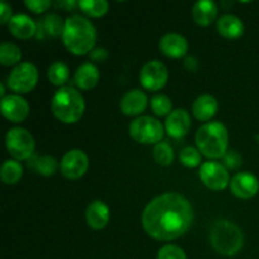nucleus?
Returning <instances> with one entry per match:
<instances>
[{"mask_svg":"<svg viewBox=\"0 0 259 259\" xmlns=\"http://www.w3.org/2000/svg\"><path fill=\"white\" fill-rule=\"evenodd\" d=\"M62 40L65 47L73 55H86L91 52L95 46V27L85 17L72 15L65 20Z\"/></svg>","mask_w":259,"mask_h":259,"instance_id":"obj_2","label":"nucleus"},{"mask_svg":"<svg viewBox=\"0 0 259 259\" xmlns=\"http://www.w3.org/2000/svg\"><path fill=\"white\" fill-rule=\"evenodd\" d=\"M58 8H62L65 10H71L75 9L76 7H78V2H75V0H67V2H58L56 3Z\"/></svg>","mask_w":259,"mask_h":259,"instance_id":"obj_37","label":"nucleus"},{"mask_svg":"<svg viewBox=\"0 0 259 259\" xmlns=\"http://www.w3.org/2000/svg\"><path fill=\"white\" fill-rule=\"evenodd\" d=\"M100 78L98 67L91 62H85L78 66L75 72V82L81 90H91L95 88Z\"/></svg>","mask_w":259,"mask_h":259,"instance_id":"obj_19","label":"nucleus"},{"mask_svg":"<svg viewBox=\"0 0 259 259\" xmlns=\"http://www.w3.org/2000/svg\"><path fill=\"white\" fill-rule=\"evenodd\" d=\"M210 244L215 252L232 257L238 254L244 245V235L238 225L229 220H218L210 229Z\"/></svg>","mask_w":259,"mask_h":259,"instance_id":"obj_4","label":"nucleus"},{"mask_svg":"<svg viewBox=\"0 0 259 259\" xmlns=\"http://www.w3.org/2000/svg\"><path fill=\"white\" fill-rule=\"evenodd\" d=\"M109 219H110V211L103 201L91 202L86 209V222L93 229L100 230L105 228Z\"/></svg>","mask_w":259,"mask_h":259,"instance_id":"obj_18","label":"nucleus"},{"mask_svg":"<svg viewBox=\"0 0 259 259\" xmlns=\"http://www.w3.org/2000/svg\"><path fill=\"white\" fill-rule=\"evenodd\" d=\"M194 222V210L186 197L167 192L152 200L142 214V225L149 237L174 240L184 235Z\"/></svg>","mask_w":259,"mask_h":259,"instance_id":"obj_1","label":"nucleus"},{"mask_svg":"<svg viewBox=\"0 0 259 259\" xmlns=\"http://www.w3.org/2000/svg\"><path fill=\"white\" fill-rule=\"evenodd\" d=\"M197 66H199V63H197L196 58L192 57V56H190V57H187L185 60V67L189 71H196Z\"/></svg>","mask_w":259,"mask_h":259,"instance_id":"obj_38","label":"nucleus"},{"mask_svg":"<svg viewBox=\"0 0 259 259\" xmlns=\"http://www.w3.org/2000/svg\"><path fill=\"white\" fill-rule=\"evenodd\" d=\"M12 18V7L4 2L0 3V23L7 24V23L10 22Z\"/></svg>","mask_w":259,"mask_h":259,"instance_id":"obj_35","label":"nucleus"},{"mask_svg":"<svg viewBox=\"0 0 259 259\" xmlns=\"http://www.w3.org/2000/svg\"><path fill=\"white\" fill-rule=\"evenodd\" d=\"M180 161L184 166L194 168L201 163V153L199 149L194 148V147H186L180 152Z\"/></svg>","mask_w":259,"mask_h":259,"instance_id":"obj_31","label":"nucleus"},{"mask_svg":"<svg viewBox=\"0 0 259 259\" xmlns=\"http://www.w3.org/2000/svg\"><path fill=\"white\" fill-rule=\"evenodd\" d=\"M2 114L12 123H22L29 115V104L20 95H8L2 99Z\"/></svg>","mask_w":259,"mask_h":259,"instance_id":"obj_12","label":"nucleus"},{"mask_svg":"<svg viewBox=\"0 0 259 259\" xmlns=\"http://www.w3.org/2000/svg\"><path fill=\"white\" fill-rule=\"evenodd\" d=\"M132 138L138 143L157 144L163 138V125L152 116H139L129 125Z\"/></svg>","mask_w":259,"mask_h":259,"instance_id":"obj_7","label":"nucleus"},{"mask_svg":"<svg viewBox=\"0 0 259 259\" xmlns=\"http://www.w3.org/2000/svg\"><path fill=\"white\" fill-rule=\"evenodd\" d=\"M196 146L207 158H222L227 154L228 131L219 121L204 124L196 132Z\"/></svg>","mask_w":259,"mask_h":259,"instance_id":"obj_5","label":"nucleus"},{"mask_svg":"<svg viewBox=\"0 0 259 259\" xmlns=\"http://www.w3.org/2000/svg\"><path fill=\"white\" fill-rule=\"evenodd\" d=\"M47 77L53 85L62 86L63 83L67 82L68 77H70V70H68L66 63L61 62V61H56L48 67Z\"/></svg>","mask_w":259,"mask_h":259,"instance_id":"obj_25","label":"nucleus"},{"mask_svg":"<svg viewBox=\"0 0 259 259\" xmlns=\"http://www.w3.org/2000/svg\"><path fill=\"white\" fill-rule=\"evenodd\" d=\"M191 128V118L184 109L174 110L166 119V131L174 138H182Z\"/></svg>","mask_w":259,"mask_h":259,"instance_id":"obj_14","label":"nucleus"},{"mask_svg":"<svg viewBox=\"0 0 259 259\" xmlns=\"http://www.w3.org/2000/svg\"><path fill=\"white\" fill-rule=\"evenodd\" d=\"M200 179L206 187L214 191H222L230 184L229 172L218 162H205L200 167Z\"/></svg>","mask_w":259,"mask_h":259,"instance_id":"obj_10","label":"nucleus"},{"mask_svg":"<svg viewBox=\"0 0 259 259\" xmlns=\"http://www.w3.org/2000/svg\"><path fill=\"white\" fill-rule=\"evenodd\" d=\"M51 109L58 120L65 124H73L82 118L85 100L80 91L70 86H63L53 95Z\"/></svg>","mask_w":259,"mask_h":259,"instance_id":"obj_3","label":"nucleus"},{"mask_svg":"<svg viewBox=\"0 0 259 259\" xmlns=\"http://www.w3.org/2000/svg\"><path fill=\"white\" fill-rule=\"evenodd\" d=\"M90 57L93 58L94 61H98V62H103L108 58V51L105 48H96V50H93L90 52Z\"/></svg>","mask_w":259,"mask_h":259,"instance_id":"obj_36","label":"nucleus"},{"mask_svg":"<svg viewBox=\"0 0 259 259\" xmlns=\"http://www.w3.org/2000/svg\"><path fill=\"white\" fill-rule=\"evenodd\" d=\"M57 161L51 156H33L29 167H32L37 174L42 176H52L57 171Z\"/></svg>","mask_w":259,"mask_h":259,"instance_id":"obj_23","label":"nucleus"},{"mask_svg":"<svg viewBox=\"0 0 259 259\" xmlns=\"http://www.w3.org/2000/svg\"><path fill=\"white\" fill-rule=\"evenodd\" d=\"M218 15V7L211 0H200L192 7V18L195 23L202 27L211 24Z\"/></svg>","mask_w":259,"mask_h":259,"instance_id":"obj_21","label":"nucleus"},{"mask_svg":"<svg viewBox=\"0 0 259 259\" xmlns=\"http://www.w3.org/2000/svg\"><path fill=\"white\" fill-rule=\"evenodd\" d=\"M38 25L43 34L50 35V37H57L62 34L63 28H65V23H62V19L57 14H48Z\"/></svg>","mask_w":259,"mask_h":259,"instance_id":"obj_27","label":"nucleus"},{"mask_svg":"<svg viewBox=\"0 0 259 259\" xmlns=\"http://www.w3.org/2000/svg\"><path fill=\"white\" fill-rule=\"evenodd\" d=\"M25 7L34 13H43L51 7L50 0H27Z\"/></svg>","mask_w":259,"mask_h":259,"instance_id":"obj_34","label":"nucleus"},{"mask_svg":"<svg viewBox=\"0 0 259 259\" xmlns=\"http://www.w3.org/2000/svg\"><path fill=\"white\" fill-rule=\"evenodd\" d=\"M230 190L239 199L248 200L254 197L259 191V181L249 172H240L230 180Z\"/></svg>","mask_w":259,"mask_h":259,"instance_id":"obj_13","label":"nucleus"},{"mask_svg":"<svg viewBox=\"0 0 259 259\" xmlns=\"http://www.w3.org/2000/svg\"><path fill=\"white\" fill-rule=\"evenodd\" d=\"M89 168V157L81 149L66 152L61 161V172L68 180H77L86 174Z\"/></svg>","mask_w":259,"mask_h":259,"instance_id":"obj_11","label":"nucleus"},{"mask_svg":"<svg viewBox=\"0 0 259 259\" xmlns=\"http://www.w3.org/2000/svg\"><path fill=\"white\" fill-rule=\"evenodd\" d=\"M218 101L209 94L200 95L192 104V114L197 120L207 121L217 114Z\"/></svg>","mask_w":259,"mask_h":259,"instance_id":"obj_20","label":"nucleus"},{"mask_svg":"<svg viewBox=\"0 0 259 259\" xmlns=\"http://www.w3.org/2000/svg\"><path fill=\"white\" fill-rule=\"evenodd\" d=\"M147 103L148 99L146 94L139 89H134L124 94L120 100V109L125 115L136 116L146 110Z\"/></svg>","mask_w":259,"mask_h":259,"instance_id":"obj_15","label":"nucleus"},{"mask_svg":"<svg viewBox=\"0 0 259 259\" xmlns=\"http://www.w3.org/2000/svg\"><path fill=\"white\" fill-rule=\"evenodd\" d=\"M38 82V70L33 63L20 62L8 76V85L18 94H27L35 88Z\"/></svg>","mask_w":259,"mask_h":259,"instance_id":"obj_8","label":"nucleus"},{"mask_svg":"<svg viewBox=\"0 0 259 259\" xmlns=\"http://www.w3.org/2000/svg\"><path fill=\"white\" fill-rule=\"evenodd\" d=\"M159 50L163 55L171 58H180L186 55L189 43L186 38L177 33H168L159 40Z\"/></svg>","mask_w":259,"mask_h":259,"instance_id":"obj_16","label":"nucleus"},{"mask_svg":"<svg viewBox=\"0 0 259 259\" xmlns=\"http://www.w3.org/2000/svg\"><path fill=\"white\" fill-rule=\"evenodd\" d=\"M223 158H224L225 166L230 169L239 168L240 164H242V156H240L237 151L227 152V154H225Z\"/></svg>","mask_w":259,"mask_h":259,"instance_id":"obj_33","label":"nucleus"},{"mask_svg":"<svg viewBox=\"0 0 259 259\" xmlns=\"http://www.w3.org/2000/svg\"><path fill=\"white\" fill-rule=\"evenodd\" d=\"M139 81L147 90L158 91L168 81V70L159 61H149L142 67L139 73Z\"/></svg>","mask_w":259,"mask_h":259,"instance_id":"obj_9","label":"nucleus"},{"mask_svg":"<svg viewBox=\"0 0 259 259\" xmlns=\"http://www.w3.org/2000/svg\"><path fill=\"white\" fill-rule=\"evenodd\" d=\"M153 158L161 166H169L174 162V149L166 142H159L153 148Z\"/></svg>","mask_w":259,"mask_h":259,"instance_id":"obj_29","label":"nucleus"},{"mask_svg":"<svg viewBox=\"0 0 259 259\" xmlns=\"http://www.w3.org/2000/svg\"><path fill=\"white\" fill-rule=\"evenodd\" d=\"M218 32L227 39H237L244 33V24L235 15L225 14L218 20Z\"/></svg>","mask_w":259,"mask_h":259,"instance_id":"obj_22","label":"nucleus"},{"mask_svg":"<svg viewBox=\"0 0 259 259\" xmlns=\"http://www.w3.org/2000/svg\"><path fill=\"white\" fill-rule=\"evenodd\" d=\"M78 8L85 14L94 18H99L108 13L109 3L105 0H81V2H78Z\"/></svg>","mask_w":259,"mask_h":259,"instance_id":"obj_28","label":"nucleus"},{"mask_svg":"<svg viewBox=\"0 0 259 259\" xmlns=\"http://www.w3.org/2000/svg\"><path fill=\"white\" fill-rule=\"evenodd\" d=\"M157 259H187V257L182 248L174 244H167L159 249Z\"/></svg>","mask_w":259,"mask_h":259,"instance_id":"obj_32","label":"nucleus"},{"mask_svg":"<svg viewBox=\"0 0 259 259\" xmlns=\"http://www.w3.org/2000/svg\"><path fill=\"white\" fill-rule=\"evenodd\" d=\"M8 152L17 161H25L33 157L35 142L30 132L24 128H12L5 137Z\"/></svg>","mask_w":259,"mask_h":259,"instance_id":"obj_6","label":"nucleus"},{"mask_svg":"<svg viewBox=\"0 0 259 259\" xmlns=\"http://www.w3.org/2000/svg\"><path fill=\"white\" fill-rule=\"evenodd\" d=\"M2 180L7 185H14L22 179L23 167L22 164L14 159L5 161L2 166Z\"/></svg>","mask_w":259,"mask_h":259,"instance_id":"obj_24","label":"nucleus"},{"mask_svg":"<svg viewBox=\"0 0 259 259\" xmlns=\"http://www.w3.org/2000/svg\"><path fill=\"white\" fill-rule=\"evenodd\" d=\"M9 32L19 39H30L37 33V24L25 14H17L8 23Z\"/></svg>","mask_w":259,"mask_h":259,"instance_id":"obj_17","label":"nucleus"},{"mask_svg":"<svg viewBox=\"0 0 259 259\" xmlns=\"http://www.w3.org/2000/svg\"><path fill=\"white\" fill-rule=\"evenodd\" d=\"M22 58V51L17 45L10 42H3L0 45V63L3 66L17 65Z\"/></svg>","mask_w":259,"mask_h":259,"instance_id":"obj_26","label":"nucleus"},{"mask_svg":"<svg viewBox=\"0 0 259 259\" xmlns=\"http://www.w3.org/2000/svg\"><path fill=\"white\" fill-rule=\"evenodd\" d=\"M151 108L156 115H169L172 113V101L168 96L163 95V94H158V95H154L152 98Z\"/></svg>","mask_w":259,"mask_h":259,"instance_id":"obj_30","label":"nucleus"}]
</instances>
